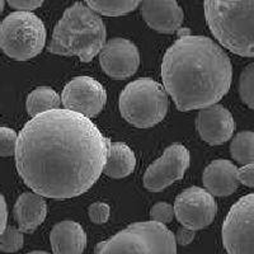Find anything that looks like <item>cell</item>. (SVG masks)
<instances>
[{"instance_id":"obj_1","label":"cell","mask_w":254,"mask_h":254,"mask_svg":"<svg viewBox=\"0 0 254 254\" xmlns=\"http://www.w3.org/2000/svg\"><path fill=\"white\" fill-rule=\"evenodd\" d=\"M110 142L85 116L66 108L46 111L32 117L18 135V174L42 197H78L101 177Z\"/></svg>"},{"instance_id":"obj_9","label":"cell","mask_w":254,"mask_h":254,"mask_svg":"<svg viewBox=\"0 0 254 254\" xmlns=\"http://www.w3.org/2000/svg\"><path fill=\"white\" fill-rule=\"evenodd\" d=\"M173 210L179 224L196 231L206 228L214 221L217 205L210 192L194 186L177 196Z\"/></svg>"},{"instance_id":"obj_7","label":"cell","mask_w":254,"mask_h":254,"mask_svg":"<svg viewBox=\"0 0 254 254\" xmlns=\"http://www.w3.org/2000/svg\"><path fill=\"white\" fill-rule=\"evenodd\" d=\"M46 44V27L31 12L10 13L0 23V49L13 60L36 58Z\"/></svg>"},{"instance_id":"obj_10","label":"cell","mask_w":254,"mask_h":254,"mask_svg":"<svg viewBox=\"0 0 254 254\" xmlns=\"http://www.w3.org/2000/svg\"><path fill=\"white\" fill-rule=\"evenodd\" d=\"M190 155L182 144L168 146L163 155L147 167L144 174V187L150 192H160L182 179L190 167Z\"/></svg>"},{"instance_id":"obj_22","label":"cell","mask_w":254,"mask_h":254,"mask_svg":"<svg viewBox=\"0 0 254 254\" xmlns=\"http://www.w3.org/2000/svg\"><path fill=\"white\" fill-rule=\"evenodd\" d=\"M23 233L15 226H5L0 234V251L4 253H15L23 248Z\"/></svg>"},{"instance_id":"obj_25","label":"cell","mask_w":254,"mask_h":254,"mask_svg":"<svg viewBox=\"0 0 254 254\" xmlns=\"http://www.w3.org/2000/svg\"><path fill=\"white\" fill-rule=\"evenodd\" d=\"M150 217L153 221L160 224H169L173 221L174 210L173 206L168 202H158L150 208Z\"/></svg>"},{"instance_id":"obj_11","label":"cell","mask_w":254,"mask_h":254,"mask_svg":"<svg viewBox=\"0 0 254 254\" xmlns=\"http://www.w3.org/2000/svg\"><path fill=\"white\" fill-rule=\"evenodd\" d=\"M61 103L88 119L98 115L106 106L107 93L101 83L90 76H78L64 87Z\"/></svg>"},{"instance_id":"obj_24","label":"cell","mask_w":254,"mask_h":254,"mask_svg":"<svg viewBox=\"0 0 254 254\" xmlns=\"http://www.w3.org/2000/svg\"><path fill=\"white\" fill-rule=\"evenodd\" d=\"M17 132L9 127H0V156H12L17 146Z\"/></svg>"},{"instance_id":"obj_29","label":"cell","mask_w":254,"mask_h":254,"mask_svg":"<svg viewBox=\"0 0 254 254\" xmlns=\"http://www.w3.org/2000/svg\"><path fill=\"white\" fill-rule=\"evenodd\" d=\"M194 237H196V231L192 230V229L186 228V226H182V228H179L177 230L176 235H174V239H176L177 244L185 247L193 242Z\"/></svg>"},{"instance_id":"obj_4","label":"cell","mask_w":254,"mask_h":254,"mask_svg":"<svg viewBox=\"0 0 254 254\" xmlns=\"http://www.w3.org/2000/svg\"><path fill=\"white\" fill-rule=\"evenodd\" d=\"M254 0H203L211 33L224 47L244 58H253Z\"/></svg>"},{"instance_id":"obj_26","label":"cell","mask_w":254,"mask_h":254,"mask_svg":"<svg viewBox=\"0 0 254 254\" xmlns=\"http://www.w3.org/2000/svg\"><path fill=\"white\" fill-rule=\"evenodd\" d=\"M88 215L94 224H106L110 219L111 207L104 202H94L88 207Z\"/></svg>"},{"instance_id":"obj_18","label":"cell","mask_w":254,"mask_h":254,"mask_svg":"<svg viewBox=\"0 0 254 254\" xmlns=\"http://www.w3.org/2000/svg\"><path fill=\"white\" fill-rule=\"evenodd\" d=\"M136 167V156L128 145L124 142H110L103 173L111 178L120 179L130 176Z\"/></svg>"},{"instance_id":"obj_13","label":"cell","mask_w":254,"mask_h":254,"mask_svg":"<svg viewBox=\"0 0 254 254\" xmlns=\"http://www.w3.org/2000/svg\"><path fill=\"white\" fill-rule=\"evenodd\" d=\"M234 117L221 104H212L199 110L196 128L203 141L210 145H221L233 137L235 131Z\"/></svg>"},{"instance_id":"obj_19","label":"cell","mask_w":254,"mask_h":254,"mask_svg":"<svg viewBox=\"0 0 254 254\" xmlns=\"http://www.w3.org/2000/svg\"><path fill=\"white\" fill-rule=\"evenodd\" d=\"M60 95L54 89L49 87H40L32 90L27 97L26 108L31 117L46 112L50 110H55L60 107Z\"/></svg>"},{"instance_id":"obj_5","label":"cell","mask_w":254,"mask_h":254,"mask_svg":"<svg viewBox=\"0 0 254 254\" xmlns=\"http://www.w3.org/2000/svg\"><path fill=\"white\" fill-rule=\"evenodd\" d=\"M95 254H177L174 234L164 224L133 222L95 246Z\"/></svg>"},{"instance_id":"obj_27","label":"cell","mask_w":254,"mask_h":254,"mask_svg":"<svg viewBox=\"0 0 254 254\" xmlns=\"http://www.w3.org/2000/svg\"><path fill=\"white\" fill-rule=\"evenodd\" d=\"M6 1L12 8L20 10V12H32V10L40 8L45 0H6Z\"/></svg>"},{"instance_id":"obj_17","label":"cell","mask_w":254,"mask_h":254,"mask_svg":"<svg viewBox=\"0 0 254 254\" xmlns=\"http://www.w3.org/2000/svg\"><path fill=\"white\" fill-rule=\"evenodd\" d=\"M13 215L22 233H33L47 216V203L36 192H24L18 197Z\"/></svg>"},{"instance_id":"obj_6","label":"cell","mask_w":254,"mask_h":254,"mask_svg":"<svg viewBox=\"0 0 254 254\" xmlns=\"http://www.w3.org/2000/svg\"><path fill=\"white\" fill-rule=\"evenodd\" d=\"M120 112L132 126L149 128L162 122L167 116L169 102L162 84L150 78L128 83L120 94Z\"/></svg>"},{"instance_id":"obj_30","label":"cell","mask_w":254,"mask_h":254,"mask_svg":"<svg viewBox=\"0 0 254 254\" xmlns=\"http://www.w3.org/2000/svg\"><path fill=\"white\" fill-rule=\"evenodd\" d=\"M6 221H8V207H6V201L4 196L0 193V234L3 233V230L6 226Z\"/></svg>"},{"instance_id":"obj_23","label":"cell","mask_w":254,"mask_h":254,"mask_svg":"<svg viewBox=\"0 0 254 254\" xmlns=\"http://www.w3.org/2000/svg\"><path fill=\"white\" fill-rule=\"evenodd\" d=\"M239 93L242 101L251 110L254 108V64H249L242 71L239 79Z\"/></svg>"},{"instance_id":"obj_2","label":"cell","mask_w":254,"mask_h":254,"mask_svg":"<svg viewBox=\"0 0 254 254\" xmlns=\"http://www.w3.org/2000/svg\"><path fill=\"white\" fill-rule=\"evenodd\" d=\"M165 92L182 112L217 103L229 92L231 61L220 45L203 36L182 35L162 63Z\"/></svg>"},{"instance_id":"obj_15","label":"cell","mask_w":254,"mask_h":254,"mask_svg":"<svg viewBox=\"0 0 254 254\" xmlns=\"http://www.w3.org/2000/svg\"><path fill=\"white\" fill-rule=\"evenodd\" d=\"M202 182L206 190L212 196H230L240 186L238 181V167L226 159L214 160L203 171Z\"/></svg>"},{"instance_id":"obj_12","label":"cell","mask_w":254,"mask_h":254,"mask_svg":"<svg viewBox=\"0 0 254 254\" xmlns=\"http://www.w3.org/2000/svg\"><path fill=\"white\" fill-rule=\"evenodd\" d=\"M99 64L103 71L116 80L130 78L140 66L139 49L126 38H112L99 51Z\"/></svg>"},{"instance_id":"obj_14","label":"cell","mask_w":254,"mask_h":254,"mask_svg":"<svg viewBox=\"0 0 254 254\" xmlns=\"http://www.w3.org/2000/svg\"><path fill=\"white\" fill-rule=\"evenodd\" d=\"M140 4L142 18L154 31L171 35L181 29L185 13L177 0H141Z\"/></svg>"},{"instance_id":"obj_16","label":"cell","mask_w":254,"mask_h":254,"mask_svg":"<svg viewBox=\"0 0 254 254\" xmlns=\"http://www.w3.org/2000/svg\"><path fill=\"white\" fill-rule=\"evenodd\" d=\"M54 254H83L87 247V234L79 222L64 220L50 233Z\"/></svg>"},{"instance_id":"obj_31","label":"cell","mask_w":254,"mask_h":254,"mask_svg":"<svg viewBox=\"0 0 254 254\" xmlns=\"http://www.w3.org/2000/svg\"><path fill=\"white\" fill-rule=\"evenodd\" d=\"M27 254H50V253H47V252H44V251H33V252H29V253Z\"/></svg>"},{"instance_id":"obj_20","label":"cell","mask_w":254,"mask_h":254,"mask_svg":"<svg viewBox=\"0 0 254 254\" xmlns=\"http://www.w3.org/2000/svg\"><path fill=\"white\" fill-rule=\"evenodd\" d=\"M93 12L106 17H120L135 10L141 0H84Z\"/></svg>"},{"instance_id":"obj_3","label":"cell","mask_w":254,"mask_h":254,"mask_svg":"<svg viewBox=\"0 0 254 254\" xmlns=\"http://www.w3.org/2000/svg\"><path fill=\"white\" fill-rule=\"evenodd\" d=\"M106 37L102 18L89 6L75 3L56 23L49 51L55 55L78 56L83 63H90L106 44Z\"/></svg>"},{"instance_id":"obj_28","label":"cell","mask_w":254,"mask_h":254,"mask_svg":"<svg viewBox=\"0 0 254 254\" xmlns=\"http://www.w3.org/2000/svg\"><path fill=\"white\" fill-rule=\"evenodd\" d=\"M238 181L240 185L252 188L254 186V164H246L238 168Z\"/></svg>"},{"instance_id":"obj_21","label":"cell","mask_w":254,"mask_h":254,"mask_svg":"<svg viewBox=\"0 0 254 254\" xmlns=\"http://www.w3.org/2000/svg\"><path fill=\"white\" fill-rule=\"evenodd\" d=\"M230 154L235 162L242 165L254 162V133L252 131L239 132L231 140Z\"/></svg>"},{"instance_id":"obj_8","label":"cell","mask_w":254,"mask_h":254,"mask_svg":"<svg viewBox=\"0 0 254 254\" xmlns=\"http://www.w3.org/2000/svg\"><path fill=\"white\" fill-rule=\"evenodd\" d=\"M254 196L238 199L222 224V244L228 254H253Z\"/></svg>"},{"instance_id":"obj_32","label":"cell","mask_w":254,"mask_h":254,"mask_svg":"<svg viewBox=\"0 0 254 254\" xmlns=\"http://www.w3.org/2000/svg\"><path fill=\"white\" fill-rule=\"evenodd\" d=\"M4 3H5V0H0V14H1L4 10Z\"/></svg>"}]
</instances>
